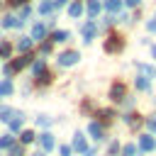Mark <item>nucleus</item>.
<instances>
[{"instance_id": "f257e3e1", "label": "nucleus", "mask_w": 156, "mask_h": 156, "mask_svg": "<svg viewBox=\"0 0 156 156\" xmlns=\"http://www.w3.org/2000/svg\"><path fill=\"white\" fill-rule=\"evenodd\" d=\"M124 46H127V39L122 37V34H107V39L102 41V51L105 54H112V56H117V54H122L124 51Z\"/></svg>"}, {"instance_id": "f03ea898", "label": "nucleus", "mask_w": 156, "mask_h": 156, "mask_svg": "<svg viewBox=\"0 0 156 156\" xmlns=\"http://www.w3.org/2000/svg\"><path fill=\"white\" fill-rule=\"evenodd\" d=\"M127 98V83L124 80H112L107 88V100L110 102H122Z\"/></svg>"}, {"instance_id": "7ed1b4c3", "label": "nucleus", "mask_w": 156, "mask_h": 156, "mask_svg": "<svg viewBox=\"0 0 156 156\" xmlns=\"http://www.w3.org/2000/svg\"><path fill=\"white\" fill-rule=\"evenodd\" d=\"M37 144H39V149L46 151V154H51L54 149H58V144H56V134L49 132V129H44L41 134H37Z\"/></svg>"}, {"instance_id": "20e7f679", "label": "nucleus", "mask_w": 156, "mask_h": 156, "mask_svg": "<svg viewBox=\"0 0 156 156\" xmlns=\"http://www.w3.org/2000/svg\"><path fill=\"white\" fill-rule=\"evenodd\" d=\"M85 134H88L95 144H100V141L105 139V124L98 122V119H90V122L85 124Z\"/></svg>"}, {"instance_id": "39448f33", "label": "nucleus", "mask_w": 156, "mask_h": 156, "mask_svg": "<svg viewBox=\"0 0 156 156\" xmlns=\"http://www.w3.org/2000/svg\"><path fill=\"white\" fill-rule=\"evenodd\" d=\"M56 61H58V66H61V68H73V66L80 61V54H78L76 49H66V51H61V54H58V58H56Z\"/></svg>"}, {"instance_id": "423d86ee", "label": "nucleus", "mask_w": 156, "mask_h": 156, "mask_svg": "<svg viewBox=\"0 0 156 156\" xmlns=\"http://www.w3.org/2000/svg\"><path fill=\"white\" fill-rule=\"evenodd\" d=\"M95 34H98V22H95V20H88V22L80 24V37H83V44H85V46L93 44Z\"/></svg>"}, {"instance_id": "0eeeda50", "label": "nucleus", "mask_w": 156, "mask_h": 156, "mask_svg": "<svg viewBox=\"0 0 156 156\" xmlns=\"http://www.w3.org/2000/svg\"><path fill=\"white\" fill-rule=\"evenodd\" d=\"M32 61H34V56H32V51H27V54H20L17 58H10V66H12V71H15V73H20L22 68L32 66Z\"/></svg>"}, {"instance_id": "6e6552de", "label": "nucleus", "mask_w": 156, "mask_h": 156, "mask_svg": "<svg viewBox=\"0 0 156 156\" xmlns=\"http://www.w3.org/2000/svg\"><path fill=\"white\" fill-rule=\"evenodd\" d=\"M139 151L141 154H151L154 149H156V139H154V134L151 132H144V134H139Z\"/></svg>"}, {"instance_id": "1a4fd4ad", "label": "nucleus", "mask_w": 156, "mask_h": 156, "mask_svg": "<svg viewBox=\"0 0 156 156\" xmlns=\"http://www.w3.org/2000/svg\"><path fill=\"white\" fill-rule=\"evenodd\" d=\"M27 22L24 20H20V15H15V12H5L2 15V27L5 29H22Z\"/></svg>"}, {"instance_id": "9d476101", "label": "nucleus", "mask_w": 156, "mask_h": 156, "mask_svg": "<svg viewBox=\"0 0 156 156\" xmlns=\"http://www.w3.org/2000/svg\"><path fill=\"white\" fill-rule=\"evenodd\" d=\"M122 122H124L129 129H139L141 124H146V117H141L139 112H124V115H122Z\"/></svg>"}, {"instance_id": "9b49d317", "label": "nucleus", "mask_w": 156, "mask_h": 156, "mask_svg": "<svg viewBox=\"0 0 156 156\" xmlns=\"http://www.w3.org/2000/svg\"><path fill=\"white\" fill-rule=\"evenodd\" d=\"M83 12H85V2H83V0H71L68 7H66V15H68L71 20H78Z\"/></svg>"}, {"instance_id": "f8f14e48", "label": "nucleus", "mask_w": 156, "mask_h": 156, "mask_svg": "<svg viewBox=\"0 0 156 156\" xmlns=\"http://www.w3.org/2000/svg\"><path fill=\"white\" fill-rule=\"evenodd\" d=\"M117 115H115V110L112 107H100V110H95V119L98 122H102V124H112V119H115Z\"/></svg>"}, {"instance_id": "ddd939ff", "label": "nucleus", "mask_w": 156, "mask_h": 156, "mask_svg": "<svg viewBox=\"0 0 156 156\" xmlns=\"http://www.w3.org/2000/svg\"><path fill=\"white\" fill-rule=\"evenodd\" d=\"M22 129H24V112H20V110H17V115L7 122V132L17 134V132H22Z\"/></svg>"}, {"instance_id": "4468645a", "label": "nucleus", "mask_w": 156, "mask_h": 156, "mask_svg": "<svg viewBox=\"0 0 156 156\" xmlns=\"http://www.w3.org/2000/svg\"><path fill=\"white\" fill-rule=\"evenodd\" d=\"M102 10H105V7H102L100 0H85V15H88V20H95Z\"/></svg>"}, {"instance_id": "2eb2a0df", "label": "nucleus", "mask_w": 156, "mask_h": 156, "mask_svg": "<svg viewBox=\"0 0 156 156\" xmlns=\"http://www.w3.org/2000/svg\"><path fill=\"white\" fill-rule=\"evenodd\" d=\"M46 32H49V29H46V24H44V22H34V24H32V32H29V37H32V39L39 44V41H44Z\"/></svg>"}, {"instance_id": "dca6fc26", "label": "nucleus", "mask_w": 156, "mask_h": 156, "mask_svg": "<svg viewBox=\"0 0 156 156\" xmlns=\"http://www.w3.org/2000/svg\"><path fill=\"white\" fill-rule=\"evenodd\" d=\"M71 146H73V151H85L88 149V139H85V132H73V141H71Z\"/></svg>"}, {"instance_id": "f3484780", "label": "nucleus", "mask_w": 156, "mask_h": 156, "mask_svg": "<svg viewBox=\"0 0 156 156\" xmlns=\"http://www.w3.org/2000/svg\"><path fill=\"white\" fill-rule=\"evenodd\" d=\"M44 71H49V63H46V58H34V61H32V66H29V73H32V78L41 76Z\"/></svg>"}, {"instance_id": "a211bd4d", "label": "nucleus", "mask_w": 156, "mask_h": 156, "mask_svg": "<svg viewBox=\"0 0 156 156\" xmlns=\"http://www.w3.org/2000/svg\"><path fill=\"white\" fill-rule=\"evenodd\" d=\"M51 83H54V73H51V71H44L41 76H37V78H34V88H39V90L49 88Z\"/></svg>"}, {"instance_id": "6ab92c4d", "label": "nucleus", "mask_w": 156, "mask_h": 156, "mask_svg": "<svg viewBox=\"0 0 156 156\" xmlns=\"http://www.w3.org/2000/svg\"><path fill=\"white\" fill-rule=\"evenodd\" d=\"M34 44H37V41H34L32 37H20V39L15 41V49H17L20 54H27V51H32Z\"/></svg>"}, {"instance_id": "aec40b11", "label": "nucleus", "mask_w": 156, "mask_h": 156, "mask_svg": "<svg viewBox=\"0 0 156 156\" xmlns=\"http://www.w3.org/2000/svg\"><path fill=\"white\" fill-rule=\"evenodd\" d=\"M134 88L139 90V93H151V78H146V76H134Z\"/></svg>"}, {"instance_id": "412c9836", "label": "nucleus", "mask_w": 156, "mask_h": 156, "mask_svg": "<svg viewBox=\"0 0 156 156\" xmlns=\"http://www.w3.org/2000/svg\"><path fill=\"white\" fill-rule=\"evenodd\" d=\"M51 41H54V44H66V41H71V32H68V29H54Z\"/></svg>"}, {"instance_id": "4be33fe9", "label": "nucleus", "mask_w": 156, "mask_h": 156, "mask_svg": "<svg viewBox=\"0 0 156 156\" xmlns=\"http://www.w3.org/2000/svg\"><path fill=\"white\" fill-rule=\"evenodd\" d=\"M134 66L139 68L141 76H146V78H156V66H151V63H141V61H134Z\"/></svg>"}, {"instance_id": "5701e85b", "label": "nucleus", "mask_w": 156, "mask_h": 156, "mask_svg": "<svg viewBox=\"0 0 156 156\" xmlns=\"http://www.w3.org/2000/svg\"><path fill=\"white\" fill-rule=\"evenodd\" d=\"M102 7H105V12L115 15V12H122V7H124V0H105V2H102Z\"/></svg>"}, {"instance_id": "b1692460", "label": "nucleus", "mask_w": 156, "mask_h": 156, "mask_svg": "<svg viewBox=\"0 0 156 156\" xmlns=\"http://www.w3.org/2000/svg\"><path fill=\"white\" fill-rule=\"evenodd\" d=\"M15 115H17V110H15L12 105H0V122H5V124H7Z\"/></svg>"}, {"instance_id": "393cba45", "label": "nucleus", "mask_w": 156, "mask_h": 156, "mask_svg": "<svg viewBox=\"0 0 156 156\" xmlns=\"http://www.w3.org/2000/svg\"><path fill=\"white\" fill-rule=\"evenodd\" d=\"M12 51H15V44H12L10 39H2V41H0V61H2V58H10Z\"/></svg>"}, {"instance_id": "a878e982", "label": "nucleus", "mask_w": 156, "mask_h": 156, "mask_svg": "<svg viewBox=\"0 0 156 156\" xmlns=\"http://www.w3.org/2000/svg\"><path fill=\"white\" fill-rule=\"evenodd\" d=\"M12 93H15V83H12V78L0 80V95H2V98H10Z\"/></svg>"}, {"instance_id": "bb28decb", "label": "nucleus", "mask_w": 156, "mask_h": 156, "mask_svg": "<svg viewBox=\"0 0 156 156\" xmlns=\"http://www.w3.org/2000/svg\"><path fill=\"white\" fill-rule=\"evenodd\" d=\"M34 141H37V134H34L32 129H22V132H20V144L27 146V144H34Z\"/></svg>"}, {"instance_id": "cd10ccee", "label": "nucleus", "mask_w": 156, "mask_h": 156, "mask_svg": "<svg viewBox=\"0 0 156 156\" xmlns=\"http://www.w3.org/2000/svg\"><path fill=\"white\" fill-rule=\"evenodd\" d=\"M117 154H122V144H119V139H110L105 156H117Z\"/></svg>"}, {"instance_id": "c85d7f7f", "label": "nucleus", "mask_w": 156, "mask_h": 156, "mask_svg": "<svg viewBox=\"0 0 156 156\" xmlns=\"http://www.w3.org/2000/svg\"><path fill=\"white\" fill-rule=\"evenodd\" d=\"M15 144H17V141H15V134H12V132H7V134H2V136H0V149H5V151H7V149H10V146H15Z\"/></svg>"}, {"instance_id": "c756f323", "label": "nucleus", "mask_w": 156, "mask_h": 156, "mask_svg": "<svg viewBox=\"0 0 156 156\" xmlns=\"http://www.w3.org/2000/svg\"><path fill=\"white\" fill-rule=\"evenodd\" d=\"M51 51H54V41H46V39H44V41H39V56H41V58H44V56H49Z\"/></svg>"}, {"instance_id": "7c9ffc66", "label": "nucleus", "mask_w": 156, "mask_h": 156, "mask_svg": "<svg viewBox=\"0 0 156 156\" xmlns=\"http://www.w3.org/2000/svg\"><path fill=\"white\" fill-rule=\"evenodd\" d=\"M37 124H39L41 129H49V127L54 124V117H49V115H44V112H41V115H37Z\"/></svg>"}, {"instance_id": "2f4dec72", "label": "nucleus", "mask_w": 156, "mask_h": 156, "mask_svg": "<svg viewBox=\"0 0 156 156\" xmlns=\"http://www.w3.org/2000/svg\"><path fill=\"white\" fill-rule=\"evenodd\" d=\"M136 154H139V146L136 144H132V141L122 144V156H136Z\"/></svg>"}, {"instance_id": "473e14b6", "label": "nucleus", "mask_w": 156, "mask_h": 156, "mask_svg": "<svg viewBox=\"0 0 156 156\" xmlns=\"http://www.w3.org/2000/svg\"><path fill=\"white\" fill-rule=\"evenodd\" d=\"M54 12V0H41L39 2V15H49Z\"/></svg>"}, {"instance_id": "72a5a7b5", "label": "nucleus", "mask_w": 156, "mask_h": 156, "mask_svg": "<svg viewBox=\"0 0 156 156\" xmlns=\"http://www.w3.org/2000/svg\"><path fill=\"white\" fill-rule=\"evenodd\" d=\"M32 12H34V10H32V5L27 2V5H22V7H20V12H17V15H20V20H24V22H27V20L32 17Z\"/></svg>"}, {"instance_id": "f704fd0d", "label": "nucleus", "mask_w": 156, "mask_h": 156, "mask_svg": "<svg viewBox=\"0 0 156 156\" xmlns=\"http://www.w3.org/2000/svg\"><path fill=\"white\" fill-rule=\"evenodd\" d=\"M7 156H24V144H15L7 149Z\"/></svg>"}, {"instance_id": "c9c22d12", "label": "nucleus", "mask_w": 156, "mask_h": 156, "mask_svg": "<svg viewBox=\"0 0 156 156\" xmlns=\"http://www.w3.org/2000/svg\"><path fill=\"white\" fill-rule=\"evenodd\" d=\"M144 27H146V32H149V34H156V12L144 22Z\"/></svg>"}, {"instance_id": "e433bc0d", "label": "nucleus", "mask_w": 156, "mask_h": 156, "mask_svg": "<svg viewBox=\"0 0 156 156\" xmlns=\"http://www.w3.org/2000/svg\"><path fill=\"white\" fill-rule=\"evenodd\" d=\"M93 110H95L93 100H90V98H83V100H80V112H93Z\"/></svg>"}, {"instance_id": "4c0bfd02", "label": "nucleus", "mask_w": 156, "mask_h": 156, "mask_svg": "<svg viewBox=\"0 0 156 156\" xmlns=\"http://www.w3.org/2000/svg\"><path fill=\"white\" fill-rule=\"evenodd\" d=\"M117 22H119V24H127V27H129V24H134V17H132L129 12H122V15L117 17Z\"/></svg>"}, {"instance_id": "58836bf2", "label": "nucleus", "mask_w": 156, "mask_h": 156, "mask_svg": "<svg viewBox=\"0 0 156 156\" xmlns=\"http://www.w3.org/2000/svg\"><path fill=\"white\" fill-rule=\"evenodd\" d=\"M73 154V146H68V144H58V156H71Z\"/></svg>"}, {"instance_id": "ea45409f", "label": "nucleus", "mask_w": 156, "mask_h": 156, "mask_svg": "<svg viewBox=\"0 0 156 156\" xmlns=\"http://www.w3.org/2000/svg\"><path fill=\"white\" fill-rule=\"evenodd\" d=\"M134 105H136V100H134V98H129V95L122 100V107H124V110H134Z\"/></svg>"}, {"instance_id": "a19ab883", "label": "nucleus", "mask_w": 156, "mask_h": 156, "mask_svg": "<svg viewBox=\"0 0 156 156\" xmlns=\"http://www.w3.org/2000/svg\"><path fill=\"white\" fill-rule=\"evenodd\" d=\"M146 129H149L151 134H156V115H154V117H146Z\"/></svg>"}, {"instance_id": "79ce46f5", "label": "nucleus", "mask_w": 156, "mask_h": 156, "mask_svg": "<svg viewBox=\"0 0 156 156\" xmlns=\"http://www.w3.org/2000/svg\"><path fill=\"white\" fill-rule=\"evenodd\" d=\"M115 22H117V17H115V15H110V12H107V15H105V20H102V24H105V27H112Z\"/></svg>"}, {"instance_id": "37998d69", "label": "nucleus", "mask_w": 156, "mask_h": 156, "mask_svg": "<svg viewBox=\"0 0 156 156\" xmlns=\"http://www.w3.org/2000/svg\"><path fill=\"white\" fill-rule=\"evenodd\" d=\"M124 5H127V10H134V7L141 5V0H124Z\"/></svg>"}, {"instance_id": "c03bdc74", "label": "nucleus", "mask_w": 156, "mask_h": 156, "mask_svg": "<svg viewBox=\"0 0 156 156\" xmlns=\"http://www.w3.org/2000/svg\"><path fill=\"white\" fill-rule=\"evenodd\" d=\"M32 85H34V83H24V85L20 88V93H22V95H29V93H32Z\"/></svg>"}, {"instance_id": "a18cd8bd", "label": "nucleus", "mask_w": 156, "mask_h": 156, "mask_svg": "<svg viewBox=\"0 0 156 156\" xmlns=\"http://www.w3.org/2000/svg\"><path fill=\"white\" fill-rule=\"evenodd\" d=\"M29 0H10V7H22V5H27Z\"/></svg>"}, {"instance_id": "49530a36", "label": "nucleus", "mask_w": 156, "mask_h": 156, "mask_svg": "<svg viewBox=\"0 0 156 156\" xmlns=\"http://www.w3.org/2000/svg\"><path fill=\"white\" fill-rule=\"evenodd\" d=\"M44 24H46V29H54V27H56V17H49Z\"/></svg>"}, {"instance_id": "de8ad7c7", "label": "nucleus", "mask_w": 156, "mask_h": 156, "mask_svg": "<svg viewBox=\"0 0 156 156\" xmlns=\"http://www.w3.org/2000/svg\"><path fill=\"white\" fill-rule=\"evenodd\" d=\"M83 156H95V149H85V151H83Z\"/></svg>"}, {"instance_id": "09e8293b", "label": "nucleus", "mask_w": 156, "mask_h": 156, "mask_svg": "<svg viewBox=\"0 0 156 156\" xmlns=\"http://www.w3.org/2000/svg\"><path fill=\"white\" fill-rule=\"evenodd\" d=\"M29 156H46V151H41V149H39V151H34V154H29Z\"/></svg>"}, {"instance_id": "8fccbe9b", "label": "nucleus", "mask_w": 156, "mask_h": 156, "mask_svg": "<svg viewBox=\"0 0 156 156\" xmlns=\"http://www.w3.org/2000/svg\"><path fill=\"white\" fill-rule=\"evenodd\" d=\"M151 58H154V61H156V44H154V46H151Z\"/></svg>"}, {"instance_id": "3c124183", "label": "nucleus", "mask_w": 156, "mask_h": 156, "mask_svg": "<svg viewBox=\"0 0 156 156\" xmlns=\"http://www.w3.org/2000/svg\"><path fill=\"white\" fill-rule=\"evenodd\" d=\"M0 100H2V95H0ZM0 105H2V102H0Z\"/></svg>"}, {"instance_id": "603ef678", "label": "nucleus", "mask_w": 156, "mask_h": 156, "mask_svg": "<svg viewBox=\"0 0 156 156\" xmlns=\"http://www.w3.org/2000/svg\"><path fill=\"white\" fill-rule=\"evenodd\" d=\"M0 41H2V39H0Z\"/></svg>"}]
</instances>
